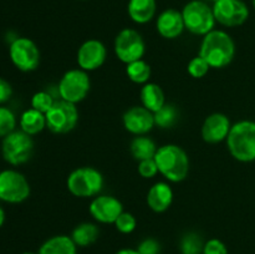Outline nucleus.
Listing matches in <instances>:
<instances>
[{"label": "nucleus", "mask_w": 255, "mask_h": 254, "mask_svg": "<svg viewBox=\"0 0 255 254\" xmlns=\"http://www.w3.org/2000/svg\"><path fill=\"white\" fill-rule=\"evenodd\" d=\"M20 127L25 133L34 136L40 133L46 127V117L45 114L35 109H29L20 117Z\"/></svg>", "instance_id": "nucleus-22"}, {"label": "nucleus", "mask_w": 255, "mask_h": 254, "mask_svg": "<svg viewBox=\"0 0 255 254\" xmlns=\"http://www.w3.org/2000/svg\"><path fill=\"white\" fill-rule=\"evenodd\" d=\"M211 1L213 2V4H214V2H217V1H218V0H211Z\"/></svg>", "instance_id": "nucleus-39"}, {"label": "nucleus", "mask_w": 255, "mask_h": 254, "mask_svg": "<svg viewBox=\"0 0 255 254\" xmlns=\"http://www.w3.org/2000/svg\"><path fill=\"white\" fill-rule=\"evenodd\" d=\"M89 211L95 221L109 224L116 222L120 214L124 212V206L116 197L101 194V196H96L92 199Z\"/></svg>", "instance_id": "nucleus-14"}, {"label": "nucleus", "mask_w": 255, "mask_h": 254, "mask_svg": "<svg viewBox=\"0 0 255 254\" xmlns=\"http://www.w3.org/2000/svg\"><path fill=\"white\" fill-rule=\"evenodd\" d=\"M182 16L186 29L192 34L199 36H204L214 30V25L217 22L213 7L201 0H192L184 5Z\"/></svg>", "instance_id": "nucleus-5"}, {"label": "nucleus", "mask_w": 255, "mask_h": 254, "mask_svg": "<svg viewBox=\"0 0 255 254\" xmlns=\"http://www.w3.org/2000/svg\"><path fill=\"white\" fill-rule=\"evenodd\" d=\"M156 0H129L127 12L136 24H147L156 15Z\"/></svg>", "instance_id": "nucleus-19"}, {"label": "nucleus", "mask_w": 255, "mask_h": 254, "mask_svg": "<svg viewBox=\"0 0 255 254\" xmlns=\"http://www.w3.org/2000/svg\"><path fill=\"white\" fill-rule=\"evenodd\" d=\"M209 69H211V66L208 65V62H207L203 57L199 56V55L193 57V59L188 62V66H187L188 74L191 75L192 77H194V79H202V77H204L208 74Z\"/></svg>", "instance_id": "nucleus-30"}, {"label": "nucleus", "mask_w": 255, "mask_h": 254, "mask_svg": "<svg viewBox=\"0 0 255 254\" xmlns=\"http://www.w3.org/2000/svg\"><path fill=\"white\" fill-rule=\"evenodd\" d=\"M203 254H228V249H227L226 244L219 239H209L208 242L204 243L203 247Z\"/></svg>", "instance_id": "nucleus-33"}, {"label": "nucleus", "mask_w": 255, "mask_h": 254, "mask_svg": "<svg viewBox=\"0 0 255 254\" xmlns=\"http://www.w3.org/2000/svg\"><path fill=\"white\" fill-rule=\"evenodd\" d=\"M37 254H77V246L69 236H55L41 244Z\"/></svg>", "instance_id": "nucleus-20"}, {"label": "nucleus", "mask_w": 255, "mask_h": 254, "mask_svg": "<svg viewBox=\"0 0 255 254\" xmlns=\"http://www.w3.org/2000/svg\"><path fill=\"white\" fill-rule=\"evenodd\" d=\"M139 96H141L142 106L146 107L147 110H149L153 114L166 104L163 90L161 89L159 85L153 84V82L144 84L143 87L141 89V92H139Z\"/></svg>", "instance_id": "nucleus-21"}, {"label": "nucleus", "mask_w": 255, "mask_h": 254, "mask_svg": "<svg viewBox=\"0 0 255 254\" xmlns=\"http://www.w3.org/2000/svg\"><path fill=\"white\" fill-rule=\"evenodd\" d=\"M116 254H139L137 249H129V248H125L121 249V251L117 252Z\"/></svg>", "instance_id": "nucleus-36"}, {"label": "nucleus", "mask_w": 255, "mask_h": 254, "mask_svg": "<svg viewBox=\"0 0 255 254\" xmlns=\"http://www.w3.org/2000/svg\"><path fill=\"white\" fill-rule=\"evenodd\" d=\"M122 121L125 128L136 136L148 133L154 126L153 112L143 106H133L127 110L124 114Z\"/></svg>", "instance_id": "nucleus-15"}, {"label": "nucleus", "mask_w": 255, "mask_h": 254, "mask_svg": "<svg viewBox=\"0 0 255 254\" xmlns=\"http://www.w3.org/2000/svg\"><path fill=\"white\" fill-rule=\"evenodd\" d=\"M173 202V191L166 182H157L147 193V204L156 213H163Z\"/></svg>", "instance_id": "nucleus-18"}, {"label": "nucleus", "mask_w": 255, "mask_h": 254, "mask_svg": "<svg viewBox=\"0 0 255 254\" xmlns=\"http://www.w3.org/2000/svg\"><path fill=\"white\" fill-rule=\"evenodd\" d=\"M11 95H12V89L11 86H10V84L6 81V80L0 77V105L6 102L7 100L11 97Z\"/></svg>", "instance_id": "nucleus-35"}, {"label": "nucleus", "mask_w": 255, "mask_h": 254, "mask_svg": "<svg viewBox=\"0 0 255 254\" xmlns=\"http://www.w3.org/2000/svg\"><path fill=\"white\" fill-rule=\"evenodd\" d=\"M203 247L202 238L196 233H188L182 239L181 249L183 254H199L203 252Z\"/></svg>", "instance_id": "nucleus-27"}, {"label": "nucleus", "mask_w": 255, "mask_h": 254, "mask_svg": "<svg viewBox=\"0 0 255 254\" xmlns=\"http://www.w3.org/2000/svg\"><path fill=\"white\" fill-rule=\"evenodd\" d=\"M99 234L100 229L96 224L85 222L75 227L71 238L77 247H89L97 241Z\"/></svg>", "instance_id": "nucleus-24"}, {"label": "nucleus", "mask_w": 255, "mask_h": 254, "mask_svg": "<svg viewBox=\"0 0 255 254\" xmlns=\"http://www.w3.org/2000/svg\"><path fill=\"white\" fill-rule=\"evenodd\" d=\"M199 56L203 57L212 69H223L228 66L236 56L234 40L223 30H212L203 36Z\"/></svg>", "instance_id": "nucleus-1"}, {"label": "nucleus", "mask_w": 255, "mask_h": 254, "mask_svg": "<svg viewBox=\"0 0 255 254\" xmlns=\"http://www.w3.org/2000/svg\"><path fill=\"white\" fill-rule=\"evenodd\" d=\"M30 196V186L24 174L14 169L0 172V199L7 203H21Z\"/></svg>", "instance_id": "nucleus-10"}, {"label": "nucleus", "mask_w": 255, "mask_h": 254, "mask_svg": "<svg viewBox=\"0 0 255 254\" xmlns=\"http://www.w3.org/2000/svg\"><path fill=\"white\" fill-rule=\"evenodd\" d=\"M217 22L227 27L241 26L248 20L249 9L243 0H218L213 4Z\"/></svg>", "instance_id": "nucleus-12"}, {"label": "nucleus", "mask_w": 255, "mask_h": 254, "mask_svg": "<svg viewBox=\"0 0 255 254\" xmlns=\"http://www.w3.org/2000/svg\"><path fill=\"white\" fill-rule=\"evenodd\" d=\"M54 104L55 100L52 99L51 95L46 91L36 92L31 99V109L37 110V111L42 112V114H46Z\"/></svg>", "instance_id": "nucleus-29"}, {"label": "nucleus", "mask_w": 255, "mask_h": 254, "mask_svg": "<svg viewBox=\"0 0 255 254\" xmlns=\"http://www.w3.org/2000/svg\"><path fill=\"white\" fill-rule=\"evenodd\" d=\"M10 59L20 71L29 72L37 69L40 64V51L32 40L17 37L10 44Z\"/></svg>", "instance_id": "nucleus-11"}, {"label": "nucleus", "mask_w": 255, "mask_h": 254, "mask_svg": "<svg viewBox=\"0 0 255 254\" xmlns=\"http://www.w3.org/2000/svg\"><path fill=\"white\" fill-rule=\"evenodd\" d=\"M154 116V126L159 127V128H171L172 126L176 125L178 121V110L174 105L172 104H164L163 107L158 110L153 114Z\"/></svg>", "instance_id": "nucleus-26"}, {"label": "nucleus", "mask_w": 255, "mask_h": 254, "mask_svg": "<svg viewBox=\"0 0 255 254\" xmlns=\"http://www.w3.org/2000/svg\"><path fill=\"white\" fill-rule=\"evenodd\" d=\"M4 221H5V213H4V211L0 208V227L4 224Z\"/></svg>", "instance_id": "nucleus-37"}, {"label": "nucleus", "mask_w": 255, "mask_h": 254, "mask_svg": "<svg viewBox=\"0 0 255 254\" xmlns=\"http://www.w3.org/2000/svg\"><path fill=\"white\" fill-rule=\"evenodd\" d=\"M232 128L231 120L221 112L212 114L202 125V137L207 143H219L228 137Z\"/></svg>", "instance_id": "nucleus-16"}, {"label": "nucleus", "mask_w": 255, "mask_h": 254, "mask_svg": "<svg viewBox=\"0 0 255 254\" xmlns=\"http://www.w3.org/2000/svg\"><path fill=\"white\" fill-rule=\"evenodd\" d=\"M157 31L164 39H177L186 29L182 11L176 9H166L158 15L156 21Z\"/></svg>", "instance_id": "nucleus-17"}, {"label": "nucleus", "mask_w": 255, "mask_h": 254, "mask_svg": "<svg viewBox=\"0 0 255 254\" xmlns=\"http://www.w3.org/2000/svg\"><path fill=\"white\" fill-rule=\"evenodd\" d=\"M70 193L79 198L99 196L104 187V177L94 167H80L69 174L66 181Z\"/></svg>", "instance_id": "nucleus-4"}, {"label": "nucleus", "mask_w": 255, "mask_h": 254, "mask_svg": "<svg viewBox=\"0 0 255 254\" xmlns=\"http://www.w3.org/2000/svg\"><path fill=\"white\" fill-rule=\"evenodd\" d=\"M114 224L119 232H121V233L124 234H129L136 229L137 221L132 213H128V212H122Z\"/></svg>", "instance_id": "nucleus-31"}, {"label": "nucleus", "mask_w": 255, "mask_h": 254, "mask_svg": "<svg viewBox=\"0 0 255 254\" xmlns=\"http://www.w3.org/2000/svg\"><path fill=\"white\" fill-rule=\"evenodd\" d=\"M34 152V141L24 131H12L4 137L1 153L5 161L12 166L26 163Z\"/></svg>", "instance_id": "nucleus-7"}, {"label": "nucleus", "mask_w": 255, "mask_h": 254, "mask_svg": "<svg viewBox=\"0 0 255 254\" xmlns=\"http://www.w3.org/2000/svg\"><path fill=\"white\" fill-rule=\"evenodd\" d=\"M46 127L56 134H65L71 132L79 122V111L75 104L65 100L55 101L51 109L45 114Z\"/></svg>", "instance_id": "nucleus-8"}, {"label": "nucleus", "mask_w": 255, "mask_h": 254, "mask_svg": "<svg viewBox=\"0 0 255 254\" xmlns=\"http://www.w3.org/2000/svg\"><path fill=\"white\" fill-rule=\"evenodd\" d=\"M126 74L134 84L144 85L148 82L151 77V66L144 60H137V61L127 64Z\"/></svg>", "instance_id": "nucleus-25"}, {"label": "nucleus", "mask_w": 255, "mask_h": 254, "mask_svg": "<svg viewBox=\"0 0 255 254\" xmlns=\"http://www.w3.org/2000/svg\"><path fill=\"white\" fill-rule=\"evenodd\" d=\"M226 141L234 159L244 163L255 161V121L242 120L232 125Z\"/></svg>", "instance_id": "nucleus-3"}, {"label": "nucleus", "mask_w": 255, "mask_h": 254, "mask_svg": "<svg viewBox=\"0 0 255 254\" xmlns=\"http://www.w3.org/2000/svg\"><path fill=\"white\" fill-rule=\"evenodd\" d=\"M57 89L61 100L75 105L79 104L86 99L91 89L89 74L82 69L69 70L62 75Z\"/></svg>", "instance_id": "nucleus-6"}, {"label": "nucleus", "mask_w": 255, "mask_h": 254, "mask_svg": "<svg viewBox=\"0 0 255 254\" xmlns=\"http://www.w3.org/2000/svg\"><path fill=\"white\" fill-rule=\"evenodd\" d=\"M114 50L117 59L127 65L143 57L144 52H146V44H144L142 35L137 30L127 27L117 34L116 39H115Z\"/></svg>", "instance_id": "nucleus-9"}, {"label": "nucleus", "mask_w": 255, "mask_h": 254, "mask_svg": "<svg viewBox=\"0 0 255 254\" xmlns=\"http://www.w3.org/2000/svg\"><path fill=\"white\" fill-rule=\"evenodd\" d=\"M138 173L143 178H153L158 172V166H157L154 158L143 159L138 163Z\"/></svg>", "instance_id": "nucleus-32"}, {"label": "nucleus", "mask_w": 255, "mask_h": 254, "mask_svg": "<svg viewBox=\"0 0 255 254\" xmlns=\"http://www.w3.org/2000/svg\"><path fill=\"white\" fill-rule=\"evenodd\" d=\"M154 161L158 166V172L169 182L184 181L189 172V158L182 147L177 144H163L158 147Z\"/></svg>", "instance_id": "nucleus-2"}, {"label": "nucleus", "mask_w": 255, "mask_h": 254, "mask_svg": "<svg viewBox=\"0 0 255 254\" xmlns=\"http://www.w3.org/2000/svg\"><path fill=\"white\" fill-rule=\"evenodd\" d=\"M107 59V49L104 42L97 39H90L82 42L77 51V64L85 71L100 69Z\"/></svg>", "instance_id": "nucleus-13"}, {"label": "nucleus", "mask_w": 255, "mask_h": 254, "mask_svg": "<svg viewBox=\"0 0 255 254\" xmlns=\"http://www.w3.org/2000/svg\"><path fill=\"white\" fill-rule=\"evenodd\" d=\"M16 125L15 115L6 107L0 106V137L11 133Z\"/></svg>", "instance_id": "nucleus-28"}, {"label": "nucleus", "mask_w": 255, "mask_h": 254, "mask_svg": "<svg viewBox=\"0 0 255 254\" xmlns=\"http://www.w3.org/2000/svg\"><path fill=\"white\" fill-rule=\"evenodd\" d=\"M253 6H254V9H255V0H253Z\"/></svg>", "instance_id": "nucleus-40"}, {"label": "nucleus", "mask_w": 255, "mask_h": 254, "mask_svg": "<svg viewBox=\"0 0 255 254\" xmlns=\"http://www.w3.org/2000/svg\"><path fill=\"white\" fill-rule=\"evenodd\" d=\"M22 254H36V253H31V252H26V253H22Z\"/></svg>", "instance_id": "nucleus-38"}, {"label": "nucleus", "mask_w": 255, "mask_h": 254, "mask_svg": "<svg viewBox=\"0 0 255 254\" xmlns=\"http://www.w3.org/2000/svg\"><path fill=\"white\" fill-rule=\"evenodd\" d=\"M139 254H159L161 252V246L158 242L153 238H147L141 242L137 248Z\"/></svg>", "instance_id": "nucleus-34"}, {"label": "nucleus", "mask_w": 255, "mask_h": 254, "mask_svg": "<svg viewBox=\"0 0 255 254\" xmlns=\"http://www.w3.org/2000/svg\"><path fill=\"white\" fill-rule=\"evenodd\" d=\"M157 146L153 142V139L147 137L146 134L142 136H136L131 141L129 144V151L137 161H143V159L154 158V154L157 152Z\"/></svg>", "instance_id": "nucleus-23"}]
</instances>
